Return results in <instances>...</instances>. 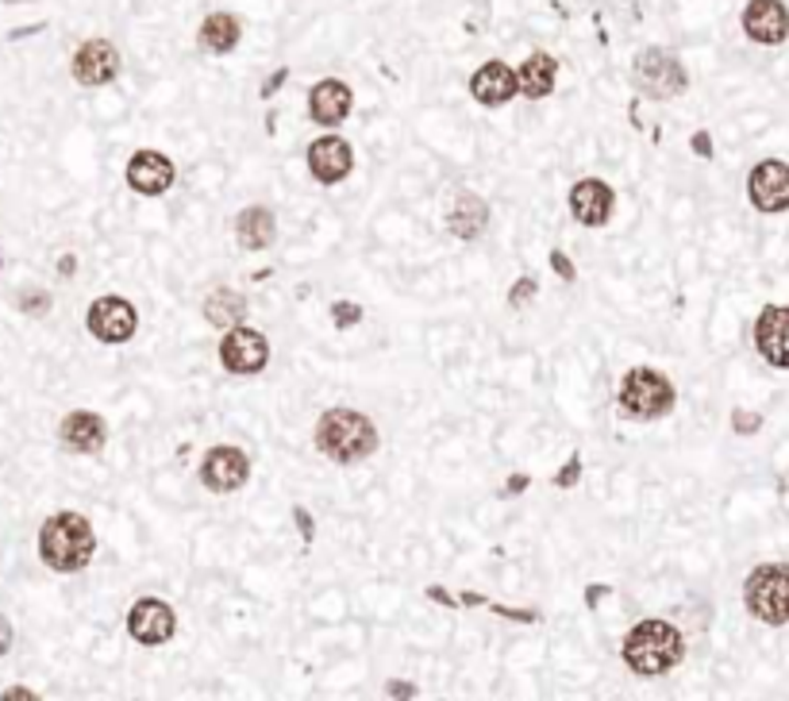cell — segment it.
Returning <instances> with one entry per match:
<instances>
[{
	"instance_id": "28",
	"label": "cell",
	"mask_w": 789,
	"mask_h": 701,
	"mask_svg": "<svg viewBox=\"0 0 789 701\" xmlns=\"http://www.w3.org/2000/svg\"><path fill=\"white\" fill-rule=\"evenodd\" d=\"M732 424H736V432H755V428H759V417H755V412H736Z\"/></svg>"
},
{
	"instance_id": "25",
	"label": "cell",
	"mask_w": 789,
	"mask_h": 701,
	"mask_svg": "<svg viewBox=\"0 0 789 701\" xmlns=\"http://www.w3.org/2000/svg\"><path fill=\"white\" fill-rule=\"evenodd\" d=\"M247 316V298L236 290H228V285H220V290L208 293L205 301V321L216 324V328H231V324H239Z\"/></svg>"
},
{
	"instance_id": "18",
	"label": "cell",
	"mask_w": 789,
	"mask_h": 701,
	"mask_svg": "<svg viewBox=\"0 0 789 701\" xmlns=\"http://www.w3.org/2000/svg\"><path fill=\"white\" fill-rule=\"evenodd\" d=\"M471 93L478 105L497 108L520 93V77L517 69L505 66V62H486V66H478V74L471 77Z\"/></svg>"
},
{
	"instance_id": "34",
	"label": "cell",
	"mask_w": 789,
	"mask_h": 701,
	"mask_svg": "<svg viewBox=\"0 0 789 701\" xmlns=\"http://www.w3.org/2000/svg\"><path fill=\"white\" fill-rule=\"evenodd\" d=\"M782 489H786V497H789V474H786V478H782Z\"/></svg>"
},
{
	"instance_id": "8",
	"label": "cell",
	"mask_w": 789,
	"mask_h": 701,
	"mask_svg": "<svg viewBox=\"0 0 789 701\" xmlns=\"http://www.w3.org/2000/svg\"><path fill=\"white\" fill-rule=\"evenodd\" d=\"M128 633L136 636L139 644L154 648V644H166L170 636L177 633V617L166 602H159V597H139L128 613Z\"/></svg>"
},
{
	"instance_id": "20",
	"label": "cell",
	"mask_w": 789,
	"mask_h": 701,
	"mask_svg": "<svg viewBox=\"0 0 789 701\" xmlns=\"http://www.w3.org/2000/svg\"><path fill=\"white\" fill-rule=\"evenodd\" d=\"M350 105H355V97H350V89L343 82H335V77H327V82H320L316 89L309 93V112L316 123H324V128H335V123H343L350 116Z\"/></svg>"
},
{
	"instance_id": "2",
	"label": "cell",
	"mask_w": 789,
	"mask_h": 701,
	"mask_svg": "<svg viewBox=\"0 0 789 701\" xmlns=\"http://www.w3.org/2000/svg\"><path fill=\"white\" fill-rule=\"evenodd\" d=\"M685 656V640L670 621H639L628 636H624V664L636 675H667Z\"/></svg>"
},
{
	"instance_id": "33",
	"label": "cell",
	"mask_w": 789,
	"mask_h": 701,
	"mask_svg": "<svg viewBox=\"0 0 789 701\" xmlns=\"http://www.w3.org/2000/svg\"><path fill=\"white\" fill-rule=\"evenodd\" d=\"M574 478H577V459L566 466V471H562V478H559V482H562V486H574Z\"/></svg>"
},
{
	"instance_id": "11",
	"label": "cell",
	"mask_w": 789,
	"mask_h": 701,
	"mask_svg": "<svg viewBox=\"0 0 789 701\" xmlns=\"http://www.w3.org/2000/svg\"><path fill=\"white\" fill-rule=\"evenodd\" d=\"M220 363L231 374H259L270 363V344L255 328H231L220 344Z\"/></svg>"
},
{
	"instance_id": "29",
	"label": "cell",
	"mask_w": 789,
	"mask_h": 701,
	"mask_svg": "<svg viewBox=\"0 0 789 701\" xmlns=\"http://www.w3.org/2000/svg\"><path fill=\"white\" fill-rule=\"evenodd\" d=\"M551 267L559 270V274L566 278V282H574V267H570L566 255H562V251H554V255H551Z\"/></svg>"
},
{
	"instance_id": "13",
	"label": "cell",
	"mask_w": 789,
	"mask_h": 701,
	"mask_svg": "<svg viewBox=\"0 0 789 701\" xmlns=\"http://www.w3.org/2000/svg\"><path fill=\"white\" fill-rule=\"evenodd\" d=\"M120 74V51L108 39H89L74 54V77L82 85H108Z\"/></svg>"
},
{
	"instance_id": "5",
	"label": "cell",
	"mask_w": 789,
	"mask_h": 701,
	"mask_svg": "<svg viewBox=\"0 0 789 701\" xmlns=\"http://www.w3.org/2000/svg\"><path fill=\"white\" fill-rule=\"evenodd\" d=\"M744 602L752 617L763 625H786L789 621V567L786 563H767L755 567L752 579L744 586Z\"/></svg>"
},
{
	"instance_id": "4",
	"label": "cell",
	"mask_w": 789,
	"mask_h": 701,
	"mask_svg": "<svg viewBox=\"0 0 789 701\" xmlns=\"http://www.w3.org/2000/svg\"><path fill=\"white\" fill-rule=\"evenodd\" d=\"M620 409L631 420H659L674 409V386L667 374L636 366L620 381Z\"/></svg>"
},
{
	"instance_id": "1",
	"label": "cell",
	"mask_w": 789,
	"mask_h": 701,
	"mask_svg": "<svg viewBox=\"0 0 789 701\" xmlns=\"http://www.w3.org/2000/svg\"><path fill=\"white\" fill-rule=\"evenodd\" d=\"M93 551H97V536H93V525L82 513H54L39 532V556L58 574L85 571Z\"/></svg>"
},
{
	"instance_id": "15",
	"label": "cell",
	"mask_w": 789,
	"mask_h": 701,
	"mask_svg": "<svg viewBox=\"0 0 789 701\" xmlns=\"http://www.w3.org/2000/svg\"><path fill=\"white\" fill-rule=\"evenodd\" d=\"M174 177H177V170H174V162H170L166 154H159V151L131 154L128 185L136 193H143V197H159V193H166L170 185H174Z\"/></svg>"
},
{
	"instance_id": "21",
	"label": "cell",
	"mask_w": 789,
	"mask_h": 701,
	"mask_svg": "<svg viewBox=\"0 0 789 701\" xmlns=\"http://www.w3.org/2000/svg\"><path fill=\"white\" fill-rule=\"evenodd\" d=\"M447 224L458 239H478L482 228L489 224V205L478 197V193H458L455 205H451Z\"/></svg>"
},
{
	"instance_id": "26",
	"label": "cell",
	"mask_w": 789,
	"mask_h": 701,
	"mask_svg": "<svg viewBox=\"0 0 789 701\" xmlns=\"http://www.w3.org/2000/svg\"><path fill=\"white\" fill-rule=\"evenodd\" d=\"M332 316H335V324H343V328H350V324H358L363 321V309L358 305H332Z\"/></svg>"
},
{
	"instance_id": "6",
	"label": "cell",
	"mask_w": 789,
	"mask_h": 701,
	"mask_svg": "<svg viewBox=\"0 0 789 701\" xmlns=\"http://www.w3.org/2000/svg\"><path fill=\"white\" fill-rule=\"evenodd\" d=\"M631 82H636V89L644 93V97L670 100V97H678V93H685L690 77H685V66L670 51L647 46V51L636 58V66H631Z\"/></svg>"
},
{
	"instance_id": "9",
	"label": "cell",
	"mask_w": 789,
	"mask_h": 701,
	"mask_svg": "<svg viewBox=\"0 0 789 701\" xmlns=\"http://www.w3.org/2000/svg\"><path fill=\"white\" fill-rule=\"evenodd\" d=\"M747 193L759 213H786L789 208V166L778 159H767L752 170L747 177Z\"/></svg>"
},
{
	"instance_id": "31",
	"label": "cell",
	"mask_w": 789,
	"mask_h": 701,
	"mask_svg": "<svg viewBox=\"0 0 789 701\" xmlns=\"http://www.w3.org/2000/svg\"><path fill=\"white\" fill-rule=\"evenodd\" d=\"M12 698H28V701H35V694H31L28 687H12V690H4V701H12Z\"/></svg>"
},
{
	"instance_id": "24",
	"label": "cell",
	"mask_w": 789,
	"mask_h": 701,
	"mask_svg": "<svg viewBox=\"0 0 789 701\" xmlns=\"http://www.w3.org/2000/svg\"><path fill=\"white\" fill-rule=\"evenodd\" d=\"M239 35H244V28H239V20L231 12H213L205 23H201V46L213 54L236 51Z\"/></svg>"
},
{
	"instance_id": "3",
	"label": "cell",
	"mask_w": 789,
	"mask_h": 701,
	"mask_svg": "<svg viewBox=\"0 0 789 701\" xmlns=\"http://www.w3.org/2000/svg\"><path fill=\"white\" fill-rule=\"evenodd\" d=\"M316 447L335 463H358L378 451V428L355 409H332L316 424Z\"/></svg>"
},
{
	"instance_id": "12",
	"label": "cell",
	"mask_w": 789,
	"mask_h": 701,
	"mask_svg": "<svg viewBox=\"0 0 789 701\" xmlns=\"http://www.w3.org/2000/svg\"><path fill=\"white\" fill-rule=\"evenodd\" d=\"M744 31L763 46H778L789 39V8L782 0H747Z\"/></svg>"
},
{
	"instance_id": "10",
	"label": "cell",
	"mask_w": 789,
	"mask_h": 701,
	"mask_svg": "<svg viewBox=\"0 0 789 701\" xmlns=\"http://www.w3.org/2000/svg\"><path fill=\"white\" fill-rule=\"evenodd\" d=\"M247 474H251V459L244 455L239 447H213L205 455V463H201V482H205L213 494H231V489H239L247 482Z\"/></svg>"
},
{
	"instance_id": "7",
	"label": "cell",
	"mask_w": 789,
	"mask_h": 701,
	"mask_svg": "<svg viewBox=\"0 0 789 701\" xmlns=\"http://www.w3.org/2000/svg\"><path fill=\"white\" fill-rule=\"evenodd\" d=\"M85 324H89V332L97 339H105V344H123V339L136 336V309H131V301L123 298H100L89 305V316H85Z\"/></svg>"
},
{
	"instance_id": "32",
	"label": "cell",
	"mask_w": 789,
	"mask_h": 701,
	"mask_svg": "<svg viewBox=\"0 0 789 701\" xmlns=\"http://www.w3.org/2000/svg\"><path fill=\"white\" fill-rule=\"evenodd\" d=\"M389 694H401V698H412V687H409V682H389Z\"/></svg>"
},
{
	"instance_id": "23",
	"label": "cell",
	"mask_w": 789,
	"mask_h": 701,
	"mask_svg": "<svg viewBox=\"0 0 789 701\" xmlns=\"http://www.w3.org/2000/svg\"><path fill=\"white\" fill-rule=\"evenodd\" d=\"M554 74H559V66H554V58L547 51H536L531 58L520 66V93L531 100H539V97H547V93L554 89Z\"/></svg>"
},
{
	"instance_id": "30",
	"label": "cell",
	"mask_w": 789,
	"mask_h": 701,
	"mask_svg": "<svg viewBox=\"0 0 789 701\" xmlns=\"http://www.w3.org/2000/svg\"><path fill=\"white\" fill-rule=\"evenodd\" d=\"M8 648H12V625H8V621H0V656H4Z\"/></svg>"
},
{
	"instance_id": "14",
	"label": "cell",
	"mask_w": 789,
	"mask_h": 701,
	"mask_svg": "<svg viewBox=\"0 0 789 701\" xmlns=\"http://www.w3.org/2000/svg\"><path fill=\"white\" fill-rule=\"evenodd\" d=\"M755 347L770 366L789 370V309L767 305L755 321Z\"/></svg>"
},
{
	"instance_id": "17",
	"label": "cell",
	"mask_w": 789,
	"mask_h": 701,
	"mask_svg": "<svg viewBox=\"0 0 789 701\" xmlns=\"http://www.w3.org/2000/svg\"><path fill=\"white\" fill-rule=\"evenodd\" d=\"M613 205H616L613 190H608L605 182H597V177H585V182H577L574 190H570V213H574L585 228H601V224H608Z\"/></svg>"
},
{
	"instance_id": "27",
	"label": "cell",
	"mask_w": 789,
	"mask_h": 701,
	"mask_svg": "<svg viewBox=\"0 0 789 701\" xmlns=\"http://www.w3.org/2000/svg\"><path fill=\"white\" fill-rule=\"evenodd\" d=\"M531 293H536V278H520L517 285H512V305H525V301H531Z\"/></svg>"
},
{
	"instance_id": "22",
	"label": "cell",
	"mask_w": 789,
	"mask_h": 701,
	"mask_svg": "<svg viewBox=\"0 0 789 701\" xmlns=\"http://www.w3.org/2000/svg\"><path fill=\"white\" fill-rule=\"evenodd\" d=\"M236 236L247 251H266V247L273 244V236H278V220H273V213L270 208H262V205L244 208L239 220H236Z\"/></svg>"
},
{
	"instance_id": "19",
	"label": "cell",
	"mask_w": 789,
	"mask_h": 701,
	"mask_svg": "<svg viewBox=\"0 0 789 701\" xmlns=\"http://www.w3.org/2000/svg\"><path fill=\"white\" fill-rule=\"evenodd\" d=\"M350 166H355V159H350V147L339 136H324L309 147V170L316 174V182L324 185L343 182L350 174Z\"/></svg>"
},
{
	"instance_id": "16",
	"label": "cell",
	"mask_w": 789,
	"mask_h": 701,
	"mask_svg": "<svg viewBox=\"0 0 789 701\" xmlns=\"http://www.w3.org/2000/svg\"><path fill=\"white\" fill-rule=\"evenodd\" d=\"M105 435H108L105 420H100L97 412H89V409L66 412V420L58 424L62 447L77 451V455H93V451H100V447H105Z\"/></svg>"
}]
</instances>
